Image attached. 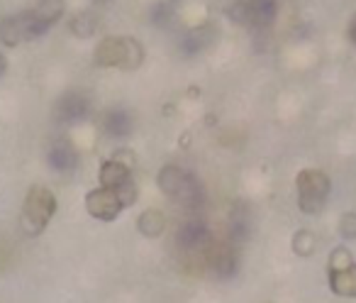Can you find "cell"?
<instances>
[{"label": "cell", "instance_id": "6da1fadb", "mask_svg": "<svg viewBox=\"0 0 356 303\" xmlns=\"http://www.w3.org/2000/svg\"><path fill=\"white\" fill-rule=\"evenodd\" d=\"M156 186L166 199L176 201V203H181L188 210H195L203 205V189H200L198 179L176 164H166L159 169Z\"/></svg>", "mask_w": 356, "mask_h": 303}, {"label": "cell", "instance_id": "7a4b0ae2", "mask_svg": "<svg viewBox=\"0 0 356 303\" xmlns=\"http://www.w3.org/2000/svg\"><path fill=\"white\" fill-rule=\"evenodd\" d=\"M298 191V208L305 215H317L325 210L327 201L332 194V181L322 169H302L296 176Z\"/></svg>", "mask_w": 356, "mask_h": 303}, {"label": "cell", "instance_id": "3957f363", "mask_svg": "<svg viewBox=\"0 0 356 303\" xmlns=\"http://www.w3.org/2000/svg\"><path fill=\"white\" fill-rule=\"evenodd\" d=\"M56 213V199L47 186H30L25 196V203H22V215H20V225L27 235H40L44 233V228L49 225V220Z\"/></svg>", "mask_w": 356, "mask_h": 303}, {"label": "cell", "instance_id": "277c9868", "mask_svg": "<svg viewBox=\"0 0 356 303\" xmlns=\"http://www.w3.org/2000/svg\"><path fill=\"white\" fill-rule=\"evenodd\" d=\"M47 32L44 25L32 17V13H20V15H8L0 20V42L6 47H17L27 40H37Z\"/></svg>", "mask_w": 356, "mask_h": 303}, {"label": "cell", "instance_id": "5b68a950", "mask_svg": "<svg viewBox=\"0 0 356 303\" xmlns=\"http://www.w3.org/2000/svg\"><path fill=\"white\" fill-rule=\"evenodd\" d=\"M229 17L237 25L264 30L276 20V0H237L229 8Z\"/></svg>", "mask_w": 356, "mask_h": 303}, {"label": "cell", "instance_id": "8992f818", "mask_svg": "<svg viewBox=\"0 0 356 303\" xmlns=\"http://www.w3.org/2000/svg\"><path fill=\"white\" fill-rule=\"evenodd\" d=\"M203 264L215 272L218 277L227 279L237 272V252L229 242H222V240H210L203 247Z\"/></svg>", "mask_w": 356, "mask_h": 303}, {"label": "cell", "instance_id": "52a82bcc", "mask_svg": "<svg viewBox=\"0 0 356 303\" xmlns=\"http://www.w3.org/2000/svg\"><path fill=\"white\" fill-rule=\"evenodd\" d=\"M127 52H129V37L113 35L100 40V45L93 52V64L98 69H122L127 66Z\"/></svg>", "mask_w": 356, "mask_h": 303}, {"label": "cell", "instance_id": "ba28073f", "mask_svg": "<svg viewBox=\"0 0 356 303\" xmlns=\"http://www.w3.org/2000/svg\"><path fill=\"white\" fill-rule=\"evenodd\" d=\"M86 210H88L95 220L113 223V220H118L120 213H122V203H120L118 194H115L113 189L98 186V189L88 191V196H86Z\"/></svg>", "mask_w": 356, "mask_h": 303}, {"label": "cell", "instance_id": "9c48e42d", "mask_svg": "<svg viewBox=\"0 0 356 303\" xmlns=\"http://www.w3.org/2000/svg\"><path fill=\"white\" fill-rule=\"evenodd\" d=\"M129 179H134L132 169H129L127 164H122V162H118V160H113V157H110L108 162H103V164H100L98 181H100V186H103V189L118 191L120 186L127 184Z\"/></svg>", "mask_w": 356, "mask_h": 303}, {"label": "cell", "instance_id": "30bf717a", "mask_svg": "<svg viewBox=\"0 0 356 303\" xmlns=\"http://www.w3.org/2000/svg\"><path fill=\"white\" fill-rule=\"evenodd\" d=\"M330 291L339 298H356V262L341 272H327Z\"/></svg>", "mask_w": 356, "mask_h": 303}, {"label": "cell", "instance_id": "8fae6325", "mask_svg": "<svg viewBox=\"0 0 356 303\" xmlns=\"http://www.w3.org/2000/svg\"><path fill=\"white\" fill-rule=\"evenodd\" d=\"M32 17H35L40 25H44L49 30L51 25L64 17L66 13V0H37V6L32 8Z\"/></svg>", "mask_w": 356, "mask_h": 303}, {"label": "cell", "instance_id": "7c38bea8", "mask_svg": "<svg viewBox=\"0 0 356 303\" xmlns=\"http://www.w3.org/2000/svg\"><path fill=\"white\" fill-rule=\"evenodd\" d=\"M137 230L144 235V238H149V240L161 238L163 230H166V215H163V210H159V208H147L144 213H139V218H137Z\"/></svg>", "mask_w": 356, "mask_h": 303}, {"label": "cell", "instance_id": "4fadbf2b", "mask_svg": "<svg viewBox=\"0 0 356 303\" xmlns=\"http://www.w3.org/2000/svg\"><path fill=\"white\" fill-rule=\"evenodd\" d=\"M69 27H71V32H74L76 37H81V40H86V37H93L95 30H98V15H95V13H90V10H83V13H79V15L71 17Z\"/></svg>", "mask_w": 356, "mask_h": 303}, {"label": "cell", "instance_id": "5bb4252c", "mask_svg": "<svg viewBox=\"0 0 356 303\" xmlns=\"http://www.w3.org/2000/svg\"><path fill=\"white\" fill-rule=\"evenodd\" d=\"M76 162H79V157H76V152L69 144H56L49 152V164L59 171H71L76 166Z\"/></svg>", "mask_w": 356, "mask_h": 303}, {"label": "cell", "instance_id": "9a60e30c", "mask_svg": "<svg viewBox=\"0 0 356 303\" xmlns=\"http://www.w3.org/2000/svg\"><path fill=\"white\" fill-rule=\"evenodd\" d=\"M291 247H293V252H296L298 257H312V254H315V249H317L315 233H312V230H307V228L298 230V233L293 235V240H291Z\"/></svg>", "mask_w": 356, "mask_h": 303}, {"label": "cell", "instance_id": "2e32d148", "mask_svg": "<svg viewBox=\"0 0 356 303\" xmlns=\"http://www.w3.org/2000/svg\"><path fill=\"white\" fill-rule=\"evenodd\" d=\"M59 118L61 120H79L86 115V110H88V103H86L81 95H66V98H61L59 103Z\"/></svg>", "mask_w": 356, "mask_h": 303}, {"label": "cell", "instance_id": "e0dca14e", "mask_svg": "<svg viewBox=\"0 0 356 303\" xmlns=\"http://www.w3.org/2000/svg\"><path fill=\"white\" fill-rule=\"evenodd\" d=\"M354 264V254H351L349 247L339 244L330 252V259H327V272H341V269L351 267Z\"/></svg>", "mask_w": 356, "mask_h": 303}, {"label": "cell", "instance_id": "ac0fdd59", "mask_svg": "<svg viewBox=\"0 0 356 303\" xmlns=\"http://www.w3.org/2000/svg\"><path fill=\"white\" fill-rule=\"evenodd\" d=\"M337 230L344 240H356V213L354 210H346L344 215L337 223Z\"/></svg>", "mask_w": 356, "mask_h": 303}, {"label": "cell", "instance_id": "d6986e66", "mask_svg": "<svg viewBox=\"0 0 356 303\" xmlns=\"http://www.w3.org/2000/svg\"><path fill=\"white\" fill-rule=\"evenodd\" d=\"M118 199H120V203H122V208H129V205H134L137 203V196H139V191H137V184H134V179H129L127 184H122L118 191Z\"/></svg>", "mask_w": 356, "mask_h": 303}, {"label": "cell", "instance_id": "ffe728a7", "mask_svg": "<svg viewBox=\"0 0 356 303\" xmlns=\"http://www.w3.org/2000/svg\"><path fill=\"white\" fill-rule=\"evenodd\" d=\"M124 115H110L108 118V125H110V132H113V137H122L124 132H127V123H124Z\"/></svg>", "mask_w": 356, "mask_h": 303}, {"label": "cell", "instance_id": "44dd1931", "mask_svg": "<svg viewBox=\"0 0 356 303\" xmlns=\"http://www.w3.org/2000/svg\"><path fill=\"white\" fill-rule=\"evenodd\" d=\"M349 40H351V45L356 47V15H354V20H351V25H349Z\"/></svg>", "mask_w": 356, "mask_h": 303}, {"label": "cell", "instance_id": "7402d4cb", "mask_svg": "<svg viewBox=\"0 0 356 303\" xmlns=\"http://www.w3.org/2000/svg\"><path fill=\"white\" fill-rule=\"evenodd\" d=\"M6 71H8V59H6V54L0 52V79L6 76Z\"/></svg>", "mask_w": 356, "mask_h": 303}, {"label": "cell", "instance_id": "603a6c76", "mask_svg": "<svg viewBox=\"0 0 356 303\" xmlns=\"http://www.w3.org/2000/svg\"><path fill=\"white\" fill-rule=\"evenodd\" d=\"M93 3H98V6H105V3H110V0H93Z\"/></svg>", "mask_w": 356, "mask_h": 303}]
</instances>
